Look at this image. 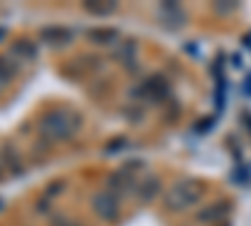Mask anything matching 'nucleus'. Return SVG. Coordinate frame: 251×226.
I'll use <instances>...</instances> for the list:
<instances>
[{
    "label": "nucleus",
    "mask_w": 251,
    "mask_h": 226,
    "mask_svg": "<svg viewBox=\"0 0 251 226\" xmlns=\"http://www.w3.org/2000/svg\"><path fill=\"white\" fill-rule=\"evenodd\" d=\"M78 128H80V116L75 111H68V108H53L50 113H46L43 123H40V133L50 143L75 136Z\"/></svg>",
    "instance_id": "f257e3e1"
},
{
    "label": "nucleus",
    "mask_w": 251,
    "mask_h": 226,
    "mask_svg": "<svg viewBox=\"0 0 251 226\" xmlns=\"http://www.w3.org/2000/svg\"><path fill=\"white\" fill-rule=\"evenodd\" d=\"M203 186L199 181H178L171 186V191L166 194V209L174 211V214H181V211H188L191 206L201 203L203 199Z\"/></svg>",
    "instance_id": "f03ea898"
},
{
    "label": "nucleus",
    "mask_w": 251,
    "mask_h": 226,
    "mask_svg": "<svg viewBox=\"0 0 251 226\" xmlns=\"http://www.w3.org/2000/svg\"><path fill=\"white\" fill-rule=\"evenodd\" d=\"M91 209L93 214L106 221V224H116L121 219V196L113 194L111 189H103V191H96L91 196Z\"/></svg>",
    "instance_id": "7ed1b4c3"
},
{
    "label": "nucleus",
    "mask_w": 251,
    "mask_h": 226,
    "mask_svg": "<svg viewBox=\"0 0 251 226\" xmlns=\"http://www.w3.org/2000/svg\"><path fill=\"white\" fill-rule=\"evenodd\" d=\"M228 211H231V206H228L226 201H216V203H208V206H203L199 214H196V221L199 224H221Z\"/></svg>",
    "instance_id": "20e7f679"
},
{
    "label": "nucleus",
    "mask_w": 251,
    "mask_h": 226,
    "mask_svg": "<svg viewBox=\"0 0 251 226\" xmlns=\"http://www.w3.org/2000/svg\"><path fill=\"white\" fill-rule=\"evenodd\" d=\"M136 199L141 201V203H149V201H153L158 194H161V178L158 176H149V178H143L141 183H136Z\"/></svg>",
    "instance_id": "39448f33"
},
{
    "label": "nucleus",
    "mask_w": 251,
    "mask_h": 226,
    "mask_svg": "<svg viewBox=\"0 0 251 226\" xmlns=\"http://www.w3.org/2000/svg\"><path fill=\"white\" fill-rule=\"evenodd\" d=\"M40 38H43V43H48V46H66V43H71L73 40V33L68 30V28H60V25H50V28H43L40 30Z\"/></svg>",
    "instance_id": "423d86ee"
},
{
    "label": "nucleus",
    "mask_w": 251,
    "mask_h": 226,
    "mask_svg": "<svg viewBox=\"0 0 251 226\" xmlns=\"http://www.w3.org/2000/svg\"><path fill=\"white\" fill-rule=\"evenodd\" d=\"M18 71H20V66L13 55H0V93L8 88V83H13Z\"/></svg>",
    "instance_id": "0eeeda50"
},
{
    "label": "nucleus",
    "mask_w": 251,
    "mask_h": 226,
    "mask_svg": "<svg viewBox=\"0 0 251 226\" xmlns=\"http://www.w3.org/2000/svg\"><path fill=\"white\" fill-rule=\"evenodd\" d=\"M10 50H13V58H23V60H33L38 55V48L33 40H15Z\"/></svg>",
    "instance_id": "6e6552de"
},
{
    "label": "nucleus",
    "mask_w": 251,
    "mask_h": 226,
    "mask_svg": "<svg viewBox=\"0 0 251 226\" xmlns=\"http://www.w3.org/2000/svg\"><path fill=\"white\" fill-rule=\"evenodd\" d=\"M88 40L96 43V46H111L116 40V30H111V28H93V30H88Z\"/></svg>",
    "instance_id": "1a4fd4ad"
},
{
    "label": "nucleus",
    "mask_w": 251,
    "mask_h": 226,
    "mask_svg": "<svg viewBox=\"0 0 251 226\" xmlns=\"http://www.w3.org/2000/svg\"><path fill=\"white\" fill-rule=\"evenodd\" d=\"M5 169H8L13 176H20V174H23V163H20L18 151H15L13 146H8V149H5Z\"/></svg>",
    "instance_id": "9d476101"
},
{
    "label": "nucleus",
    "mask_w": 251,
    "mask_h": 226,
    "mask_svg": "<svg viewBox=\"0 0 251 226\" xmlns=\"http://www.w3.org/2000/svg\"><path fill=\"white\" fill-rule=\"evenodd\" d=\"M83 8H86V13H91V15H100V18L116 13V5H113V3H86Z\"/></svg>",
    "instance_id": "9b49d317"
},
{
    "label": "nucleus",
    "mask_w": 251,
    "mask_h": 226,
    "mask_svg": "<svg viewBox=\"0 0 251 226\" xmlns=\"http://www.w3.org/2000/svg\"><path fill=\"white\" fill-rule=\"evenodd\" d=\"M48 226H83V224H78L75 219H68V216L55 214V216H50V219H48Z\"/></svg>",
    "instance_id": "f8f14e48"
},
{
    "label": "nucleus",
    "mask_w": 251,
    "mask_h": 226,
    "mask_svg": "<svg viewBox=\"0 0 251 226\" xmlns=\"http://www.w3.org/2000/svg\"><path fill=\"white\" fill-rule=\"evenodd\" d=\"M0 178H3V166H0Z\"/></svg>",
    "instance_id": "ddd939ff"
}]
</instances>
